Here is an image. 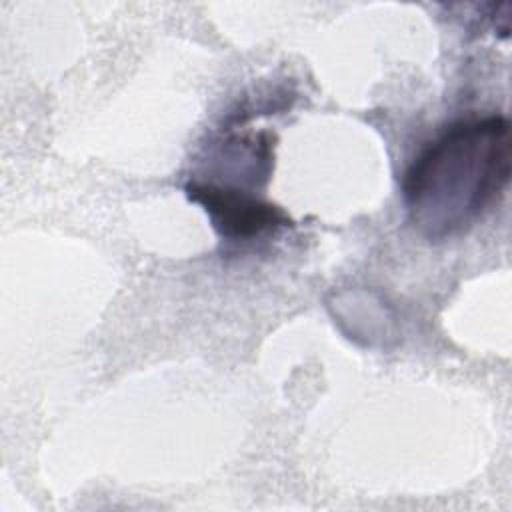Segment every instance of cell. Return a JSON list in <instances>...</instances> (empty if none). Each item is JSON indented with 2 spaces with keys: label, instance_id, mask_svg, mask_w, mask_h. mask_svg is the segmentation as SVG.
Masks as SVG:
<instances>
[{
  "label": "cell",
  "instance_id": "obj_1",
  "mask_svg": "<svg viewBox=\"0 0 512 512\" xmlns=\"http://www.w3.org/2000/svg\"><path fill=\"white\" fill-rule=\"evenodd\" d=\"M510 180V130L504 116L450 126L406 172L412 220L430 238L468 226Z\"/></svg>",
  "mask_w": 512,
  "mask_h": 512
},
{
  "label": "cell",
  "instance_id": "obj_2",
  "mask_svg": "<svg viewBox=\"0 0 512 512\" xmlns=\"http://www.w3.org/2000/svg\"><path fill=\"white\" fill-rule=\"evenodd\" d=\"M186 196L208 212L212 226L226 240H252L288 224L286 214L276 206L236 188L190 182L186 184Z\"/></svg>",
  "mask_w": 512,
  "mask_h": 512
}]
</instances>
